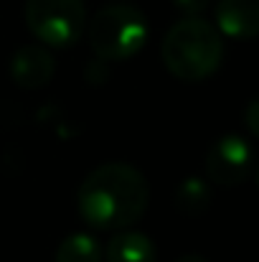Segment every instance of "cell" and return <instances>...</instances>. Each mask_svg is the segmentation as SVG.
Here are the masks:
<instances>
[{
  "mask_svg": "<svg viewBox=\"0 0 259 262\" xmlns=\"http://www.w3.org/2000/svg\"><path fill=\"white\" fill-rule=\"evenodd\" d=\"M150 204L148 178L130 163H104L86 176L77 191L79 216L102 232L130 229Z\"/></svg>",
  "mask_w": 259,
  "mask_h": 262,
  "instance_id": "1",
  "label": "cell"
},
{
  "mask_svg": "<svg viewBox=\"0 0 259 262\" xmlns=\"http://www.w3.org/2000/svg\"><path fill=\"white\" fill-rule=\"evenodd\" d=\"M160 54L173 77L183 82H201L219 69L224 41L216 26H211L201 15L180 18L168 28Z\"/></svg>",
  "mask_w": 259,
  "mask_h": 262,
  "instance_id": "2",
  "label": "cell"
},
{
  "mask_svg": "<svg viewBox=\"0 0 259 262\" xmlns=\"http://www.w3.org/2000/svg\"><path fill=\"white\" fill-rule=\"evenodd\" d=\"M148 18L140 8L114 3L89 20V46L102 61H127L148 43Z\"/></svg>",
  "mask_w": 259,
  "mask_h": 262,
  "instance_id": "3",
  "label": "cell"
},
{
  "mask_svg": "<svg viewBox=\"0 0 259 262\" xmlns=\"http://www.w3.org/2000/svg\"><path fill=\"white\" fill-rule=\"evenodd\" d=\"M26 23L41 43L66 49L84 33V0H26Z\"/></svg>",
  "mask_w": 259,
  "mask_h": 262,
  "instance_id": "4",
  "label": "cell"
},
{
  "mask_svg": "<svg viewBox=\"0 0 259 262\" xmlns=\"http://www.w3.org/2000/svg\"><path fill=\"white\" fill-rule=\"evenodd\" d=\"M252 171H254L252 145L237 133L221 135L206 156V173L214 183L224 188L244 183L252 176Z\"/></svg>",
  "mask_w": 259,
  "mask_h": 262,
  "instance_id": "5",
  "label": "cell"
},
{
  "mask_svg": "<svg viewBox=\"0 0 259 262\" xmlns=\"http://www.w3.org/2000/svg\"><path fill=\"white\" fill-rule=\"evenodd\" d=\"M56 74V59L49 49L28 43L20 46L10 59V79L23 89L46 87Z\"/></svg>",
  "mask_w": 259,
  "mask_h": 262,
  "instance_id": "6",
  "label": "cell"
},
{
  "mask_svg": "<svg viewBox=\"0 0 259 262\" xmlns=\"http://www.w3.org/2000/svg\"><path fill=\"white\" fill-rule=\"evenodd\" d=\"M216 26L229 38L252 41L259 33V0H219Z\"/></svg>",
  "mask_w": 259,
  "mask_h": 262,
  "instance_id": "7",
  "label": "cell"
},
{
  "mask_svg": "<svg viewBox=\"0 0 259 262\" xmlns=\"http://www.w3.org/2000/svg\"><path fill=\"white\" fill-rule=\"evenodd\" d=\"M158 250L143 232L120 229L107 245V262H155Z\"/></svg>",
  "mask_w": 259,
  "mask_h": 262,
  "instance_id": "8",
  "label": "cell"
},
{
  "mask_svg": "<svg viewBox=\"0 0 259 262\" xmlns=\"http://www.w3.org/2000/svg\"><path fill=\"white\" fill-rule=\"evenodd\" d=\"M211 204V188L203 178L198 176H185L178 188H175V206L183 216L193 219V216H201Z\"/></svg>",
  "mask_w": 259,
  "mask_h": 262,
  "instance_id": "9",
  "label": "cell"
},
{
  "mask_svg": "<svg viewBox=\"0 0 259 262\" xmlns=\"http://www.w3.org/2000/svg\"><path fill=\"white\" fill-rule=\"evenodd\" d=\"M54 262H102V247L91 234L77 232L59 242Z\"/></svg>",
  "mask_w": 259,
  "mask_h": 262,
  "instance_id": "10",
  "label": "cell"
},
{
  "mask_svg": "<svg viewBox=\"0 0 259 262\" xmlns=\"http://www.w3.org/2000/svg\"><path fill=\"white\" fill-rule=\"evenodd\" d=\"M211 0H173V5L185 15V18H196V15H203L206 8H208Z\"/></svg>",
  "mask_w": 259,
  "mask_h": 262,
  "instance_id": "11",
  "label": "cell"
},
{
  "mask_svg": "<svg viewBox=\"0 0 259 262\" xmlns=\"http://www.w3.org/2000/svg\"><path fill=\"white\" fill-rule=\"evenodd\" d=\"M175 262H208V260L201 257V255H183L180 260H175Z\"/></svg>",
  "mask_w": 259,
  "mask_h": 262,
  "instance_id": "12",
  "label": "cell"
}]
</instances>
